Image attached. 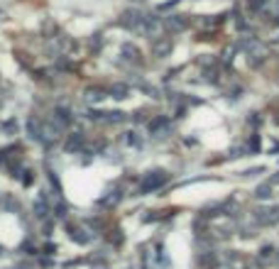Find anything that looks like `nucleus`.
<instances>
[{
    "label": "nucleus",
    "instance_id": "1",
    "mask_svg": "<svg viewBox=\"0 0 279 269\" xmlns=\"http://www.w3.org/2000/svg\"><path fill=\"white\" fill-rule=\"evenodd\" d=\"M142 15H140L137 10H130V13H125L122 15V20H120V25L122 27H127V30H140V27H142Z\"/></svg>",
    "mask_w": 279,
    "mask_h": 269
},
{
    "label": "nucleus",
    "instance_id": "2",
    "mask_svg": "<svg viewBox=\"0 0 279 269\" xmlns=\"http://www.w3.org/2000/svg\"><path fill=\"white\" fill-rule=\"evenodd\" d=\"M172 52V40H157L152 42V54L155 57H167Z\"/></svg>",
    "mask_w": 279,
    "mask_h": 269
},
{
    "label": "nucleus",
    "instance_id": "3",
    "mask_svg": "<svg viewBox=\"0 0 279 269\" xmlns=\"http://www.w3.org/2000/svg\"><path fill=\"white\" fill-rule=\"evenodd\" d=\"M167 25H169V30H174V32H181V30L189 27V22L184 20V15H172V18L167 20Z\"/></svg>",
    "mask_w": 279,
    "mask_h": 269
},
{
    "label": "nucleus",
    "instance_id": "4",
    "mask_svg": "<svg viewBox=\"0 0 279 269\" xmlns=\"http://www.w3.org/2000/svg\"><path fill=\"white\" fill-rule=\"evenodd\" d=\"M159 30V22L155 20V18H145L142 20V27H140L137 32H142V35H155Z\"/></svg>",
    "mask_w": 279,
    "mask_h": 269
},
{
    "label": "nucleus",
    "instance_id": "5",
    "mask_svg": "<svg viewBox=\"0 0 279 269\" xmlns=\"http://www.w3.org/2000/svg\"><path fill=\"white\" fill-rule=\"evenodd\" d=\"M262 215H259V220L262 223H267V225H272V223H277L279 220V208H267V210H259Z\"/></svg>",
    "mask_w": 279,
    "mask_h": 269
},
{
    "label": "nucleus",
    "instance_id": "6",
    "mask_svg": "<svg viewBox=\"0 0 279 269\" xmlns=\"http://www.w3.org/2000/svg\"><path fill=\"white\" fill-rule=\"evenodd\" d=\"M122 54H125L127 59H140V52H137V47H132V44H122Z\"/></svg>",
    "mask_w": 279,
    "mask_h": 269
},
{
    "label": "nucleus",
    "instance_id": "7",
    "mask_svg": "<svg viewBox=\"0 0 279 269\" xmlns=\"http://www.w3.org/2000/svg\"><path fill=\"white\" fill-rule=\"evenodd\" d=\"M257 196H259V198H269V196H272V188H269V186H262V188H257Z\"/></svg>",
    "mask_w": 279,
    "mask_h": 269
},
{
    "label": "nucleus",
    "instance_id": "8",
    "mask_svg": "<svg viewBox=\"0 0 279 269\" xmlns=\"http://www.w3.org/2000/svg\"><path fill=\"white\" fill-rule=\"evenodd\" d=\"M247 3H250V8H252V10H259V8L264 5V0H247Z\"/></svg>",
    "mask_w": 279,
    "mask_h": 269
}]
</instances>
